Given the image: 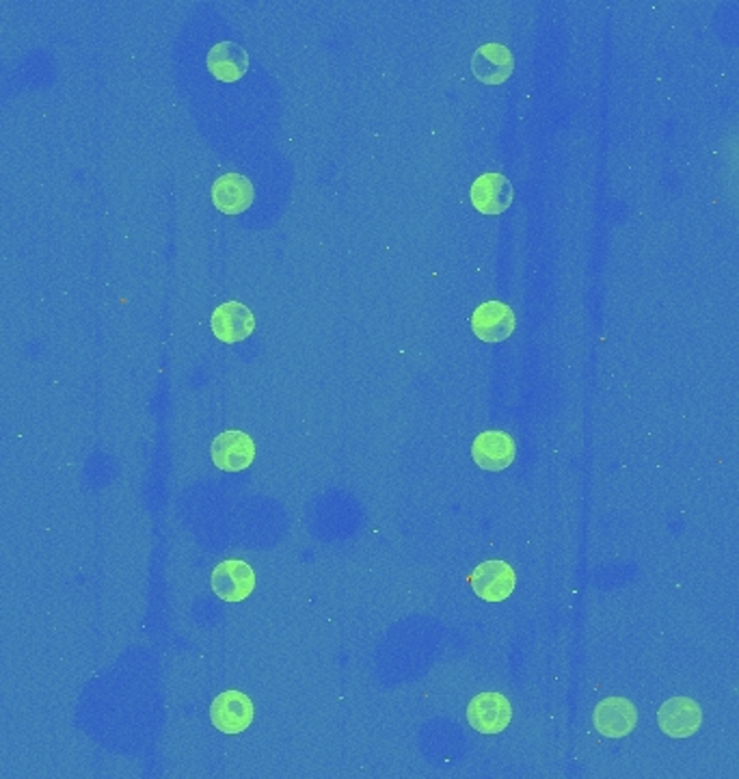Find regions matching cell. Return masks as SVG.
Returning a JSON list of instances; mask_svg holds the SVG:
<instances>
[{"instance_id":"obj_2","label":"cell","mask_w":739,"mask_h":779,"mask_svg":"<svg viewBox=\"0 0 739 779\" xmlns=\"http://www.w3.org/2000/svg\"><path fill=\"white\" fill-rule=\"evenodd\" d=\"M517 316L504 301H485L471 314V332L485 343H502L511 338Z\"/></svg>"},{"instance_id":"obj_5","label":"cell","mask_w":739,"mask_h":779,"mask_svg":"<svg viewBox=\"0 0 739 779\" xmlns=\"http://www.w3.org/2000/svg\"><path fill=\"white\" fill-rule=\"evenodd\" d=\"M213 592L226 602H242L256 589V572L249 563L240 559H228L219 563L213 572Z\"/></svg>"},{"instance_id":"obj_1","label":"cell","mask_w":739,"mask_h":779,"mask_svg":"<svg viewBox=\"0 0 739 779\" xmlns=\"http://www.w3.org/2000/svg\"><path fill=\"white\" fill-rule=\"evenodd\" d=\"M213 462L224 473H242L256 462V442L244 431L228 429L213 440Z\"/></svg>"},{"instance_id":"obj_6","label":"cell","mask_w":739,"mask_h":779,"mask_svg":"<svg viewBox=\"0 0 739 779\" xmlns=\"http://www.w3.org/2000/svg\"><path fill=\"white\" fill-rule=\"evenodd\" d=\"M478 598L485 602H504L517 587V574L507 561H485L469 578Z\"/></svg>"},{"instance_id":"obj_3","label":"cell","mask_w":739,"mask_h":779,"mask_svg":"<svg viewBox=\"0 0 739 779\" xmlns=\"http://www.w3.org/2000/svg\"><path fill=\"white\" fill-rule=\"evenodd\" d=\"M471 457L478 468L489 473L507 470L517 457V444L507 431H482L471 444Z\"/></svg>"},{"instance_id":"obj_11","label":"cell","mask_w":739,"mask_h":779,"mask_svg":"<svg viewBox=\"0 0 739 779\" xmlns=\"http://www.w3.org/2000/svg\"><path fill=\"white\" fill-rule=\"evenodd\" d=\"M658 725L671 738H689L703 725V711L689 697H673L660 708Z\"/></svg>"},{"instance_id":"obj_12","label":"cell","mask_w":739,"mask_h":779,"mask_svg":"<svg viewBox=\"0 0 739 779\" xmlns=\"http://www.w3.org/2000/svg\"><path fill=\"white\" fill-rule=\"evenodd\" d=\"M514 57L504 44H485L471 57V72L485 85H502L512 76Z\"/></svg>"},{"instance_id":"obj_4","label":"cell","mask_w":739,"mask_h":779,"mask_svg":"<svg viewBox=\"0 0 739 779\" xmlns=\"http://www.w3.org/2000/svg\"><path fill=\"white\" fill-rule=\"evenodd\" d=\"M511 720V702L500 693H480L467 706V721L480 734H500Z\"/></svg>"},{"instance_id":"obj_7","label":"cell","mask_w":739,"mask_h":779,"mask_svg":"<svg viewBox=\"0 0 739 779\" xmlns=\"http://www.w3.org/2000/svg\"><path fill=\"white\" fill-rule=\"evenodd\" d=\"M512 184L504 174H482L480 178H476L469 191V199L474 204V208L487 217H496L502 215L511 208Z\"/></svg>"},{"instance_id":"obj_9","label":"cell","mask_w":739,"mask_h":779,"mask_svg":"<svg viewBox=\"0 0 739 779\" xmlns=\"http://www.w3.org/2000/svg\"><path fill=\"white\" fill-rule=\"evenodd\" d=\"M210 327L215 332V338L231 345V343H240L253 334L256 316L244 303L226 301L213 312Z\"/></svg>"},{"instance_id":"obj_14","label":"cell","mask_w":739,"mask_h":779,"mask_svg":"<svg viewBox=\"0 0 739 779\" xmlns=\"http://www.w3.org/2000/svg\"><path fill=\"white\" fill-rule=\"evenodd\" d=\"M206 65L215 78H219L224 83H236L249 69V55L244 53L242 46H238L233 42H219L210 48V53L206 57Z\"/></svg>"},{"instance_id":"obj_10","label":"cell","mask_w":739,"mask_h":779,"mask_svg":"<svg viewBox=\"0 0 739 779\" xmlns=\"http://www.w3.org/2000/svg\"><path fill=\"white\" fill-rule=\"evenodd\" d=\"M595 729L606 738H626L638 725V708L626 697H610L597 704Z\"/></svg>"},{"instance_id":"obj_13","label":"cell","mask_w":739,"mask_h":779,"mask_svg":"<svg viewBox=\"0 0 739 779\" xmlns=\"http://www.w3.org/2000/svg\"><path fill=\"white\" fill-rule=\"evenodd\" d=\"M256 199L253 182L242 174H226L213 184V204L226 215L244 213Z\"/></svg>"},{"instance_id":"obj_8","label":"cell","mask_w":739,"mask_h":779,"mask_svg":"<svg viewBox=\"0 0 739 779\" xmlns=\"http://www.w3.org/2000/svg\"><path fill=\"white\" fill-rule=\"evenodd\" d=\"M253 702L240 691H224L210 706L213 725L224 734H240L253 723Z\"/></svg>"}]
</instances>
